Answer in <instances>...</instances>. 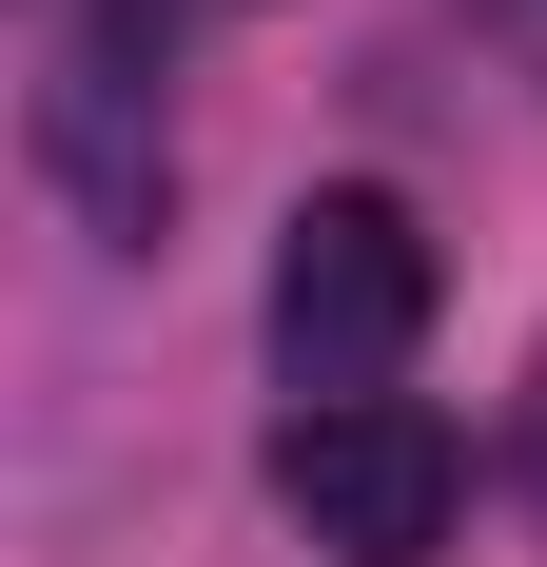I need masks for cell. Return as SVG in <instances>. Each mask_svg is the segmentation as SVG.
<instances>
[{"label":"cell","mask_w":547,"mask_h":567,"mask_svg":"<svg viewBox=\"0 0 547 567\" xmlns=\"http://www.w3.org/2000/svg\"><path fill=\"white\" fill-rule=\"evenodd\" d=\"M411 333H431V235H411V196L332 176L313 216L274 235V372L313 411H352V392L411 372Z\"/></svg>","instance_id":"1"},{"label":"cell","mask_w":547,"mask_h":567,"mask_svg":"<svg viewBox=\"0 0 547 567\" xmlns=\"http://www.w3.org/2000/svg\"><path fill=\"white\" fill-rule=\"evenodd\" d=\"M274 489H293V528L352 567H431L450 509H469V451H450V411L411 392H352V411H293L274 431Z\"/></svg>","instance_id":"2"},{"label":"cell","mask_w":547,"mask_h":567,"mask_svg":"<svg viewBox=\"0 0 547 567\" xmlns=\"http://www.w3.org/2000/svg\"><path fill=\"white\" fill-rule=\"evenodd\" d=\"M40 157L79 176L99 235H157V0H79V40L40 79Z\"/></svg>","instance_id":"3"},{"label":"cell","mask_w":547,"mask_h":567,"mask_svg":"<svg viewBox=\"0 0 547 567\" xmlns=\"http://www.w3.org/2000/svg\"><path fill=\"white\" fill-rule=\"evenodd\" d=\"M528 470H547V372H528Z\"/></svg>","instance_id":"4"}]
</instances>
